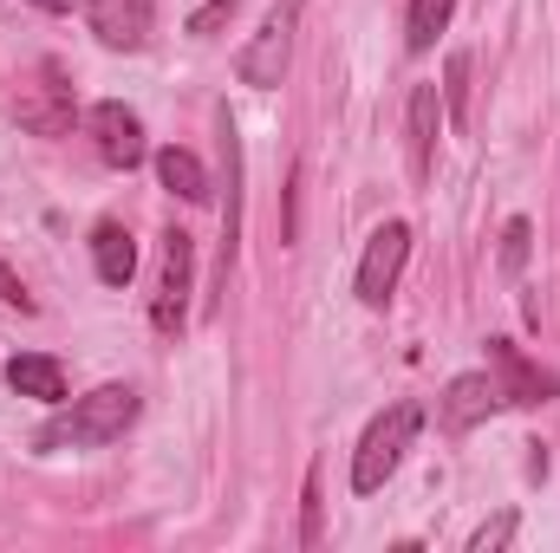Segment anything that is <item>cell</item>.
Returning <instances> with one entry per match:
<instances>
[{"label":"cell","instance_id":"cell-22","mask_svg":"<svg viewBox=\"0 0 560 553\" xmlns=\"http://www.w3.org/2000/svg\"><path fill=\"white\" fill-rule=\"evenodd\" d=\"M33 7H46V13H66V7H72V0H33Z\"/></svg>","mask_w":560,"mask_h":553},{"label":"cell","instance_id":"cell-19","mask_svg":"<svg viewBox=\"0 0 560 553\" xmlns=\"http://www.w3.org/2000/svg\"><path fill=\"white\" fill-rule=\"evenodd\" d=\"M306 508H300V548H319V469H306V495H300Z\"/></svg>","mask_w":560,"mask_h":553},{"label":"cell","instance_id":"cell-1","mask_svg":"<svg viewBox=\"0 0 560 553\" xmlns=\"http://www.w3.org/2000/svg\"><path fill=\"white\" fill-rule=\"evenodd\" d=\"M143 398L131 385H98V391H85V398H72V404H59V411L39 423V449L52 456V449H105V443H118L131 423H138Z\"/></svg>","mask_w":560,"mask_h":553},{"label":"cell","instance_id":"cell-10","mask_svg":"<svg viewBox=\"0 0 560 553\" xmlns=\"http://www.w3.org/2000/svg\"><path fill=\"white\" fill-rule=\"evenodd\" d=\"M85 20L112 52H143L150 39V0H85Z\"/></svg>","mask_w":560,"mask_h":553},{"label":"cell","instance_id":"cell-4","mask_svg":"<svg viewBox=\"0 0 560 553\" xmlns=\"http://www.w3.org/2000/svg\"><path fill=\"white\" fill-rule=\"evenodd\" d=\"M189 274H196V242L183 228H170L163 235V268H156V299H150V326L163 339H176L183 319H189Z\"/></svg>","mask_w":560,"mask_h":553},{"label":"cell","instance_id":"cell-9","mask_svg":"<svg viewBox=\"0 0 560 553\" xmlns=\"http://www.w3.org/2000/svg\"><path fill=\"white\" fill-rule=\"evenodd\" d=\"M502 404V391H495V378L489 372H463V378H450V391L436 398V423L450 430V436H469L476 423H489Z\"/></svg>","mask_w":560,"mask_h":553},{"label":"cell","instance_id":"cell-21","mask_svg":"<svg viewBox=\"0 0 560 553\" xmlns=\"http://www.w3.org/2000/svg\"><path fill=\"white\" fill-rule=\"evenodd\" d=\"M0 306H20V313H33V293L20 286V274H13L7 261H0Z\"/></svg>","mask_w":560,"mask_h":553},{"label":"cell","instance_id":"cell-11","mask_svg":"<svg viewBox=\"0 0 560 553\" xmlns=\"http://www.w3.org/2000/svg\"><path fill=\"white\" fill-rule=\"evenodd\" d=\"M92 268H98L105 286H131V274H138V242H131L125 222H98L92 228Z\"/></svg>","mask_w":560,"mask_h":553},{"label":"cell","instance_id":"cell-13","mask_svg":"<svg viewBox=\"0 0 560 553\" xmlns=\"http://www.w3.org/2000/svg\"><path fill=\"white\" fill-rule=\"evenodd\" d=\"M436 131H443V105H436V85L411 92V176L430 183V163H436Z\"/></svg>","mask_w":560,"mask_h":553},{"label":"cell","instance_id":"cell-20","mask_svg":"<svg viewBox=\"0 0 560 553\" xmlns=\"http://www.w3.org/2000/svg\"><path fill=\"white\" fill-rule=\"evenodd\" d=\"M229 20H235V0H209V7H196V13H189V33H196V39H209V33H215V26H229Z\"/></svg>","mask_w":560,"mask_h":553},{"label":"cell","instance_id":"cell-8","mask_svg":"<svg viewBox=\"0 0 560 553\" xmlns=\"http://www.w3.org/2000/svg\"><path fill=\"white\" fill-rule=\"evenodd\" d=\"M85 131H92L98 156H105L112 169H138L143 156H150V143H143V118L131 111V105H118V98L92 105V111H85Z\"/></svg>","mask_w":560,"mask_h":553},{"label":"cell","instance_id":"cell-6","mask_svg":"<svg viewBox=\"0 0 560 553\" xmlns=\"http://www.w3.org/2000/svg\"><path fill=\"white\" fill-rule=\"evenodd\" d=\"M405 261H411V228L405 222H385L372 242H365V261H359V306H392L398 280H405Z\"/></svg>","mask_w":560,"mask_h":553},{"label":"cell","instance_id":"cell-3","mask_svg":"<svg viewBox=\"0 0 560 553\" xmlns=\"http://www.w3.org/2000/svg\"><path fill=\"white\" fill-rule=\"evenodd\" d=\"M300 13H306V0H275L268 7V20H261V33L242 46V59H235V72H242V85H255V92H268L287 79V59H293V33H300Z\"/></svg>","mask_w":560,"mask_h":553},{"label":"cell","instance_id":"cell-14","mask_svg":"<svg viewBox=\"0 0 560 553\" xmlns=\"http://www.w3.org/2000/svg\"><path fill=\"white\" fill-rule=\"evenodd\" d=\"M156 183H163L170 196H183V202H209V169L196 163V150L163 143V150H156Z\"/></svg>","mask_w":560,"mask_h":553},{"label":"cell","instance_id":"cell-16","mask_svg":"<svg viewBox=\"0 0 560 553\" xmlns=\"http://www.w3.org/2000/svg\"><path fill=\"white\" fill-rule=\"evenodd\" d=\"M443 111H450V125H469V52L443 59Z\"/></svg>","mask_w":560,"mask_h":553},{"label":"cell","instance_id":"cell-15","mask_svg":"<svg viewBox=\"0 0 560 553\" xmlns=\"http://www.w3.org/2000/svg\"><path fill=\"white\" fill-rule=\"evenodd\" d=\"M450 13H456V0H411L405 46H411V52H430V46H436V33L450 26Z\"/></svg>","mask_w":560,"mask_h":553},{"label":"cell","instance_id":"cell-18","mask_svg":"<svg viewBox=\"0 0 560 553\" xmlns=\"http://www.w3.org/2000/svg\"><path fill=\"white\" fill-rule=\"evenodd\" d=\"M528 242H535V228L515 215V222L502 228V274H522V268H528Z\"/></svg>","mask_w":560,"mask_h":553},{"label":"cell","instance_id":"cell-12","mask_svg":"<svg viewBox=\"0 0 560 553\" xmlns=\"http://www.w3.org/2000/svg\"><path fill=\"white\" fill-rule=\"evenodd\" d=\"M7 385H13L20 398L66 404V372H59V358H46V352H20V358L7 365Z\"/></svg>","mask_w":560,"mask_h":553},{"label":"cell","instance_id":"cell-5","mask_svg":"<svg viewBox=\"0 0 560 553\" xmlns=\"http://www.w3.org/2000/svg\"><path fill=\"white\" fill-rule=\"evenodd\" d=\"M13 118H20V131H33V138H66V131H72V85H66V66H59V59H46V66L33 72V85L20 92Z\"/></svg>","mask_w":560,"mask_h":553},{"label":"cell","instance_id":"cell-7","mask_svg":"<svg viewBox=\"0 0 560 553\" xmlns=\"http://www.w3.org/2000/svg\"><path fill=\"white\" fill-rule=\"evenodd\" d=\"M489 378H495L502 404H555L560 398L555 372H541L535 358H522V345H509V339H489Z\"/></svg>","mask_w":560,"mask_h":553},{"label":"cell","instance_id":"cell-2","mask_svg":"<svg viewBox=\"0 0 560 553\" xmlns=\"http://www.w3.org/2000/svg\"><path fill=\"white\" fill-rule=\"evenodd\" d=\"M418 430H423L418 404H392V411L372 416L365 436H359V449H352V489H359V495H378V489L398 475V462H405V449L418 443Z\"/></svg>","mask_w":560,"mask_h":553},{"label":"cell","instance_id":"cell-17","mask_svg":"<svg viewBox=\"0 0 560 553\" xmlns=\"http://www.w3.org/2000/svg\"><path fill=\"white\" fill-rule=\"evenodd\" d=\"M515 528H522V515L509 508V515H495V521H482L476 534H469V553H495V548H509L515 541Z\"/></svg>","mask_w":560,"mask_h":553}]
</instances>
